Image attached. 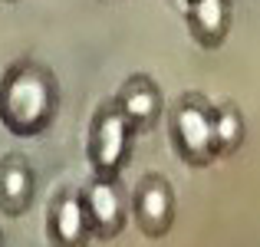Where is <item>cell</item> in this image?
I'll use <instances>...</instances> for the list:
<instances>
[{
  "instance_id": "4",
  "label": "cell",
  "mask_w": 260,
  "mask_h": 247,
  "mask_svg": "<svg viewBox=\"0 0 260 247\" xmlns=\"http://www.w3.org/2000/svg\"><path fill=\"white\" fill-rule=\"evenodd\" d=\"M79 195H83L89 231H92L95 241H112V237H119L122 228H125V221H128V201L119 191L115 178H99L95 175Z\"/></svg>"
},
{
  "instance_id": "10",
  "label": "cell",
  "mask_w": 260,
  "mask_h": 247,
  "mask_svg": "<svg viewBox=\"0 0 260 247\" xmlns=\"http://www.w3.org/2000/svg\"><path fill=\"white\" fill-rule=\"evenodd\" d=\"M244 145V115L234 106H217L214 109V152L231 155Z\"/></svg>"
},
{
  "instance_id": "8",
  "label": "cell",
  "mask_w": 260,
  "mask_h": 247,
  "mask_svg": "<svg viewBox=\"0 0 260 247\" xmlns=\"http://www.w3.org/2000/svg\"><path fill=\"white\" fill-rule=\"evenodd\" d=\"M33 191H37V178L33 168L23 155H7L0 159V211L10 218L26 214L33 201Z\"/></svg>"
},
{
  "instance_id": "12",
  "label": "cell",
  "mask_w": 260,
  "mask_h": 247,
  "mask_svg": "<svg viewBox=\"0 0 260 247\" xmlns=\"http://www.w3.org/2000/svg\"><path fill=\"white\" fill-rule=\"evenodd\" d=\"M184 4H188V0H184Z\"/></svg>"
},
{
  "instance_id": "7",
  "label": "cell",
  "mask_w": 260,
  "mask_h": 247,
  "mask_svg": "<svg viewBox=\"0 0 260 247\" xmlns=\"http://www.w3.org/2000/svg\"><path fill=\"white\" fill-rule=\"evenodd\" d=\"M115 106H119V112L128 119V126H132L135 132H148V129L158 122L161 92L148 76H128L122 82L119 96H115Z\"/></svg>"
},
{
  "instance_id": "1",
  "label": "cell",
  "mask_w": 260,
  "mask_h": 247,
  "mask_svg": "<svg viewBox=\"0 0 260 247\" xmlns=\"http://www.w3.org/2000/svg\"><path fill=\"white\" fill-rule=\"evenodd\" d=\"M59 109V86L50 70L20 59L0 79V126L10 135L33 139L46 132Z\"/></svg>"
},
{
  "instance_id": "6",
  "label": "cell",
  "mask_w": 260,
  "mask_h": 247,
  "mask_svg": "<svg viewBox=\"0 0 260 247\" xmlns=\"http://www.w3.org/2000/svg\"><path fill=\"white\" fill-rule=\"evenodd\" d=\"M46 231H50L53 247H89L92 231H89V218H86L83 195H79V191H63V195H56V201L50 204Z\"/></svg>"
},
{
  "instance_id": "2",
  "label": "cell",
  "mask_w": 260,
  "mask_h": 247,
  "mask_svg": "<svg viewBox=\"0 0 260 247\" xmlns=\"http://www.w3.org/2000/svg\"><path fill=\"white\" fill-rule=\"evenodd\" d=\"M172 142L188 165L201 168L217 159L214 152V106L204 96H181L172 109Z\"/></svg>"
},
{
  "instance_id": "5",
  "label": "cell",
  "mask_w": 260,
  "mask_h": 247,
  "mask_svg": "<svg viewBox=\"0 0 260 247\" xmlns=\"http://www.w3.org/2000/svg\"><path fill=\"white\" fill-rule=\"evenodd\" d=\"M132 214L145 237H165L175 221V191L165 175H145L132 191Z\"/></svg>"
},
{
  "instance_id": "9",
  "label": "cell",
  "mask_w": 260,
  "mask_h": 247,
  "mask_svg": "<svg viewBox=\"0 0 260 247\" xmlns=\"http://www.w3.org/2000/svg\"><path fill=\"white\" fill-rule=\"evenodd\" d=\"M188 26H191V37L198 43L214 50L228 37L231 4L228 0H188Z\"/></svg>"
},
{
  "instance_id": "11",
  "label": "cell",
  "mask_w": 260,
  "mask_h": 247,
  "mask_svg": "<svg viewBox=\"0 0 260 247\" xmlns=\"http://www.w3.org/2000/svg\"><path fill=\"white\" fill-rule=\"evenodd\" d=\"M4 4H17V0H4Z\"/></svg>"
},
{
  "instance_id": "13",
  "label": "cell",
  "mask_w": 260,
  "mask_h": 247,
  "mask_svg": "<svg viewBox=\"0 0 260 247\" xmlns=\"http://www.w3.org/2000/svg\"><path fill=\"white\" fill-rule=\"evenodd\" d=\"M0 247H4V244H0Z\"/></svg>"
},
{
  "instance_id": "3",
  "label": "cell",
  "mask_w": 260,
  "mask_h": 247,
  "mask_svg": "<svg viewBox=\"0 0 260 247\" xmlns=\"http://www.w3.org/2000/svg\"><path fill=\"white\" fill-rule=\"evenodd\" d=\"M135 129L128 126V119L119 112V106H102L92 119L89 129V162L99 178H115L125 165L128 142H132Z\"/></svg>"
}]
</instances>
